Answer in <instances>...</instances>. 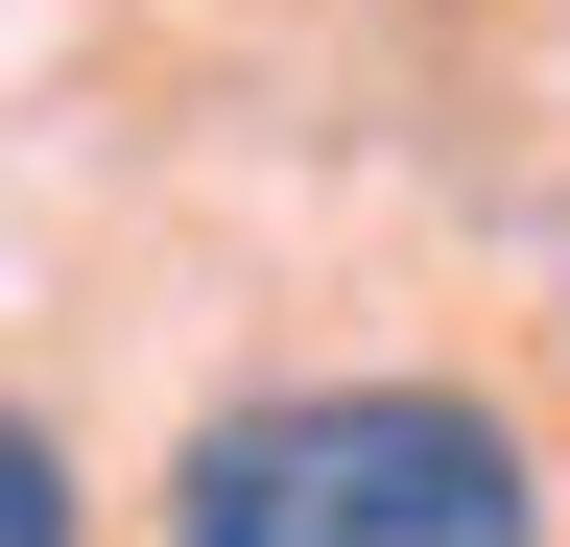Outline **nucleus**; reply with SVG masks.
Returning a JSON list of instances; mask_svg holds the SVG:
<instances>
[{"label":"nucleus","instance_id":"1","mask_svg":"<svg viewBox=\"0 0 570 547\" xmlns=\"http://www.w3.org/2000/svg\"><path fill=\"white\" fill-rule=\"evenodd\" d=\"M167 547H547V452L475 381H285L190 429Z\"/></svg>","mask_w":570,"mask_h":547},{"label":"nucleus","instance_id":"2","mask_svg":"<svg viewBox=\"0 0 570 547\" xmlns=\"http://www.w3.org/2000/svg\"><path fill=\"white\" fill-rule=\"evenodd\" d=\"M0 547H71V452L24 429V404H0Z\"/></svg>","mask_w":570,"mask_h":547}]
</instances>
